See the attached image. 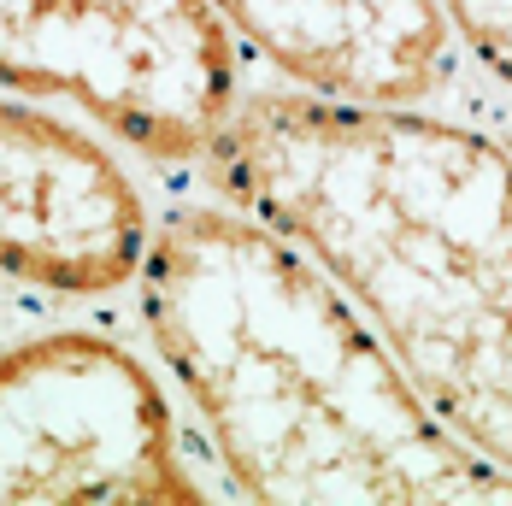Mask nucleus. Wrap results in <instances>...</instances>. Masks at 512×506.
Instances as JSON below:
<instances>
[{
  "label": "nucleus",
  "instance_id": "nucleus-1",
  "mask_svg": "<svg viewBox=\"0 0 512 506\" xmlns=\"http://www.w3.org/2000/svg\"><path fill=\"white\" fill-rule=\"evenodd\" d=\"M142 324L254 501H512V471L418 395L365 306L242 206L159 218Z\"/></svg>",
  "mask_w": 512,
  "mask_h": 506
},
{
  "label": "nucleus",
  "instance_id": "nucleus-2",
  "mask_svg": "<svg viewBox=\"0 0 512 506\" xmlns=\"http://www.w3.org/2000/svg\"><path fill=\"white\" fill-rule=\"evenodd\" d=\"M265 218L365 306L418 395L512 471V148L430 106L259 89L206 148Z\"/></svg>",
  "mask_w": 512,
  "mask_h": 506
},
{
  "label": "nucleus",
  "instance_id": "nucleus-3",
  "mask_svg": "<svg viewBox=\"0 0 512 506\" xmlns=\"http://www.w3.org/2000/svg\"><path fill=\"white\" fill-rule=\"evenodd\" d=\"M0 89L77 101L159 165L206 159L242 101L212 0H0Z\"/></svg>",
  "mask_w": 512,
  "mask_h": 506
},
{
  "label": "nucleus",
  "instance_id": "nucleus-4",
  "mask_svg": "<svg viewBox=\"0 0 512 506\" xmlns=\"http://www.w3.org/2000/svg\"><path fill=\"white\" fill-rule=\"evenodd\" d=\"M0 501H206L130 348L59 330L0 354Z\"/></svg>",
  "mask_w": 512,
  "mask_h": 506
},
{
  "label": "nucleus",
  "instance_id": "nucleus-5",
  "mask_svg": "<svg viewBox=\"0 0 512 506\" xmlns=\"http://www.w3.org/2000/svg\"><path fill=\"white\" fill-rule=\"evenodd\" d=\"M148 236L142 189L95 136L0 101V277L112 295L142 277Z\"/></svg>",
  "mask_w": 512,
  "mask_h": 506
},
{
  "label": "nucleus",
  "instance_id": "nucleus-6",
  "mask_svg": "<svg viewBox=\"0 0 512 506\" xmlns=\"http://www.w3.org/2000/svg\"><path fill=\"white\" fill-rule=\"evenodd\" d=\"M212 12L307 95L354 106H430L460 53L442 0H212Z\"/></svg>",
  "mask_w": 512,
  "mask_h": 506
},
{
  "label": "nucleus",
  "instance_id": "nucleus-7",
  "mask_svg": "<svg viewBox=\"0 0 512 506\" xmlns=\"http://www.w3.org/2000/svg\"><path fill=\"white\" fill-rule=\"evenodd\" d=\"M460 48H471V59L512 89V0H442Z\"/></svg>",
  "mask_w": 512,
  "mask_h": 506
}]
</instances>
